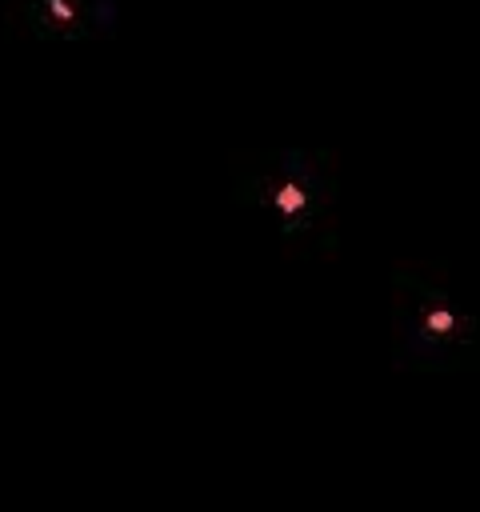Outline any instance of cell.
Wrapping results in <instances>:
<instances>
[{"mask_svg": "<svg viewBox=\"0 0 480 512\" xmlns=\"http://www.w3.org/2000/svg\"><path fill=\"white\" fill-rule=\"evenodd\" d=\"M324 200H328L324 196V176L320 172H304L300 168V156H292V168H284V172L272 176L264 212L280 220V232L284 236H300V232H308L320 220Z\"/></svg>", "mask_w": 480, "mask_h": 512, "instance_id": "6da1fadb", "label": "cell"}]
</instances>
